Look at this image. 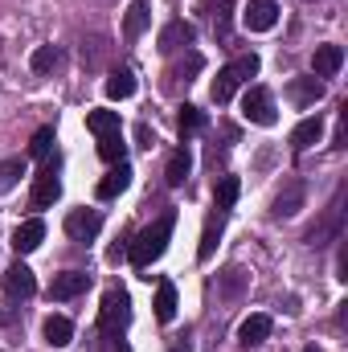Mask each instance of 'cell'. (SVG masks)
<instances>
[{"label":"cell","mask_w":348,"mask_h":352,"mask_svg":"<svg viewBox=\"0 0 348 352\" xmlns=\"http://www.w3.org/2000/svg\"><path fill=\"white\" fill-rule=\"evenodd\" d=\"M173 226H176V217H173V213H164L160 221H152L148 230H140V234H135V242H131V250H127V258H131V266H135V270H148V266H152L160 254H164V250H168Z\"/></svg>","instance_id":"cell-1"},{"label":"cell","mask_w":348,"mask_h":352,"mask_svg":"<svg viewBox=\"0 0 348 352\" xmlns=\"http://www.w3.org/2000/svg\"><path fill=\"white\" fill-rule=\"evenodd\" d=\"M127 324H131V299H127V291L111 287V291L102 295V307H98V328H102L107 336H119Z\"/></svg>","instance_id":"cell-2"},{"label":"cell","mask_w":348,"mask_h":352,"mask_svg":"<svg viewBox=\"0 0 348 352\" xmlns=\"http://www.w3.org/2000/svg\"><path fill=\"white\" fill-rule=\"evenodd\" d=\"M254 74H259V58H254V54H246V58H238L234 66H226V70L213 78V102H230L234 90L242 87L246 78H254Z\"/></svg>","instance_id":"cell-3"},{"label":"cell","mask_w":348,"mask_h":352,"mask_svg":"<svg viewBox=\"0 0 348 352\" xmlns=\"http://www.w3.org/2000/svg\"><path fill=\"white\" fill-rule=\"evenodd\" d=\"M242 115H246L250 123H259V127H270V123H274V98H270V90L266 87H250L246 90V98H242Z\"/></svg>","instance_id":"cell-4"},{"label":"cell","mask_w":348,"mask_h":352,"mask_svg":"<svg viewBox=\"0 0 348 352\" xmlns=\"http://www.w3.org/2000/svg\"><path fill=\"white\" fill-rule=\"evenodd\" d=\"M58 197H62V180H58V173H54V164H45L41 173L33 176V192H29V201H33V209H50Z\"/></svg>","instance_id":"cell-5"},{"label":"cell","mask_w":348,"mask_h":352,"mask_svg":"<svg viewBox=\"0 0 348 352\" xmlns=\"http://www.w3.org/2000/svg\"><path fill=\"white\" fill-rule=\"evenodd\" d=\"M0 283H4V295H8V299H29V295L37 291V278H33V270L25 263H12L4 270Z\"/></svg>","instance_id":"cell-6"},{"label":"cell","mask_w":348,"mask_h":352,"mask_svg":"<svg viewBox=\"0 0 348 352\" xmlns=\"http://www.w3.org/2000/svg\"><path fill=\"white\" fill-rule=\"evenodd\" d=\"M193 37H197V29H193L188 21H168V25L160 29V37H156V50H160V54H176V50L193 45Z\"/></svg>","instance_id":"cell-7"},{"label":"cell","mask_w":348,"mask_h":352,"mask_svg":"<svg viewBox=\"0 0 348 352\" xmlns=\"http://www.w3.org/2000/svg\"><path fill=\"white\" fill-rule=\"evenodd\" d=\"M274 21H279V4H274V0H250L246 12H242V25H246L250 33L274 29Z\"/></svg>","instance_id":"cell-8"},{"label":"cell","mask_w":348,"mask_h":352,"mask_svg":"<svg viewBox=\"0 0 348 352\" xmlns=\"http://www.w3.org/2000/svg\"><path fill=\"white\" fill-rule=\"evenodd\" d=\"M87 287H90L87 270H62V274H54V283H50V299H74V295H83Z\"/></svg>","instance_id":"cell-9"},{"label":"cell","mask_w":348,"mask_h":352,"mask_svg":"<svg viewBox=\"0 0 348 352\" xmlns=\"http://www.w3.org/2000/svg\"><path fill=\"white\" fill-rule=\"evenodd\" d=\"M41 238H45V221H41V217H29V221H21V226L12 230V250H17V254H33V250L41 246Z\"/></svg>","instance_id":"cell-10"},{"label":"cell","mask_w":348,"mask_h":352,"mask_svg":"<svg viewBox=\"0 0 348 352\" xmlns=\"http://www.w3.org/2000/svg\"><path fill=\"white\" fill-rule=\"evenodd\" d=\"M98 230H102V217H98L94 209H74V213L66 217V234H70L74 242H90Z\"/></svg>","instance_id":"cell-11"},{"label":"cell","mask_w":348,"mask_h":352,"mask_svg":"<svg viewBox=\"0 0 348 352\" xmlns=\"http://www.w3.org/2000/svg\"><path fill=\"white\" fill-rule=\"evenodd\" d=\"M340 66H345V50L340 45H320L316 58H312L316 78H332V74H340Z\"/></svg>","instance_id":"cell-12"},{"label":"cell","mask_w":348,"mask_h":352,"mask_svg":"<svg viewBox=\"0 0 348 352\" xmlns=\"http://www.w3.org/2000/svg\"><path fill=\"white\" fill-rule=\"evenodd\" d=\"M270 328H274L270 316H246L242 328H238V344H242V349H254V344H262V340L270 336Z\"/></svg>","instance_id":"cell-13"},{"label":"cell","mask_w":348,"mask_h":352,"mask_svg":"<svg viewBox=\"0 0 348 352\" xmlns=\"http://www.w3.org/2000/svg\"><path fill=\"white\" fill-rule=\"evenodd\" d=\"M148 21H152V8H148V0H131V8H127V16H123V37H127V41L144 37Z\"/></svg>","instance_id":"cell-14"},{"label":"cell","mask_w":348,"mask_h":352,"mask_svg":"<svg viewBox=\"0 0 348 352\" xmlns=\"http://www.w3.org/2000/svg\"><path fill=\"white\" fill-rule=\"evenodd\" d=\"M287 94H291L295 107H316V102L324 98V82H320V78H295V82L287 87Z\"/></svg>","instance_id":"cell-15"},{"label":"cell","mask_w":348,"mask_h":352,"mask_svg":"<svg viewBox=\"0 0 348 352\" xmlns=\"http://www.w3.org/2000/svg\"><path fill=\"white\" fill-rule=\"evenodd\" d=\"M127 184H131V168H127V164H119V168H111V173L98 180V188H94V192H98V201H111V197H119Z\"/></svg>","instance_id":"cell-16"},{"label":"cell","mask_w":348,"mask_h":352,"mask_svg":"<svg viewBox=\"0 0 348 352\" xmlns=\"http://www.w3.org/2000/svg\"><path fill=\"white\" fill-rule=\"evenodd\" d=\"M320 135H324V123H320V115H307L295 131H291V144L303 152V148H312V144H320Z\"/></svg>","instance_id":"cell-17"},{"label":"cell","mask_w":348,"mask_h":352,"mask_svg":"<svg viewBox=\"0 0 348 352\" xmlns=\"http://www.w3.org/2000/svg\"><path fill=\"white\" fill-rule=\"evenodd\" d=\"M299 205H303V184L291 180V184L274 197V217H291V213H299Z\"/></svg>","instance_id":"cell-18"},{"label":"cell","mask_w":348,"mask_h":352,"mask_svg":"<svg viewBox=\"0 0 348 352\" xmlns=\"http://www.w3.org/2000/svg\"><path fill=\"white\" fill-rule=\"evenodd\" d=\"M336 234H340V201L328 209V221L324 226H312L307 230V242L312 246H328V238H336Z\"/></svg>","instance_id":"cell-19"},{"label":"cell","mask_w":348,"mask_h":352,"mask_svg":"<svg viewBox=\"0 0 348 352\" xmlns=\"http://www.w3.org/2000/svg\"><path fill=\"white\" fill-rule=\"evenodd\" d=\"M70 340H74V324H70L66 316H50V320H45V344L66 349Z\"/></svg>","instance_id":"cell-20"},{"label":"cell","mask_w":348,"mask_h":352,"mask_svg":"<svg viewBox=\"0 0 348 352\" xmlns=\"http://www.w3.org/2000/svg\"><path fill=\"white\" fill-rule=\"evenodd\" d=\"M238 192H242V180H238V176H221V180H217V192H213V209H217V213L234 209Z\"/></svg>","instance_id":"cell-21"},{"label":"cell","mask_w":348,"mask_h":352,"mask_svg":"<svg viewBox=\"0 0 348 352\" xmlns=\"http://www.w3.org/2000/svg\"><path fill=\"white\" fill-rule=\"evenodd\" d=\"M156 320H160V324H173L176 320V287L168 278L156 287Z\"/></svg>","instance_id":"cell-22"},{"label":"cell","mask_w":348,"mask_h":352,"mask_svg":"<svg viewBox=\"0 0 348 352\" xmlns=\"http://www.w3.org/2000/svg\"><path fill=\"white\" fill-rule=\"evenodd\" d=\"M188 168H193V156H188V148H176L173 160H168V168H164V180H168L173 188H180V184L188 180Z\"/></svg>","instance_id":"cell-23"},{"label":"cell","mask_w":348,"mask_h":352,"mask_svg":"<svg viewBox=\"0 0 348 352\" xmlns=\"http://www.w3.org/2000/svg\"><path fill=\"white\" fill-rule=\"evenodd\" d=\"M87 127L98 135V140H102V135H115V131H119V111H102V107H98V111H90Z\"/></svg>","instance_id":"cell-24"},{"label":"cell","mask_w":348,"mask_h":352,"mask_svg":"<svg viewBox=\"0 0 348 352\" xmlns=\"http://www.w3.org/2000/svg\"><path fill=\"white\" fill-rule=\"evenodd\" d=\"M135 94V74L131 70H111L107 78V98H131Z\"/></svg>","instance_id":"cell-25"},{"label":"cell","mask_w":348,"mask_h":352,"mask_svg":"<svg viewBox=\"0 0 348 352\" xmlns=\"http://www.w3.org/2000/svg\"><path fill=\"white\" fill-rule=\"evenodd\" d=\"M176 123H180V135H193V131H201V127H205V111H201V107H193V102H184V107H180V115H176Z\"/></svg>","instance_id":"cell-26"},{"label":"cell","mask_w":348,"mask_h":352,"mask_svg":"<svg viewBox=\"0 0 348 352\" xmlns=\"http://www.w3.org/2000/svg\"><path fill=\"white\" fill-rule=\"evenodd\" d=\"M201 66H205V62H201V54H188L184 62H176L173 70H168V78L188 87V82H193V74H201Z\"/></svg>","instance_id":"cell-27"},{"label":"cell","mask_w":348,"mask_h":352,"mask_svg":"<svg viewBox=\"0 0 348 352\" xmlns=\"http://www.w3.org/2000/svg\"><path fill=\"white\" fill-rule=\"evenodd\" d=\"M123 152H127V144H123V135H119V131H115V135H102V140H98V156H102L107 164H115V160L123 164Z\"/></svg>","instance_id":"cell-28"},{"label":"cell","mask_w":348,"mask_h":352,"mask_svg":"<svg viewBox=\"0 0 348 352\" xmlns=\"http://www.w3.org/2000/svg\"><path fill=\"white\" fill-rule=\"evenodd\" d=\"M217 234H221V213H217V217H209V226H205V238H201V250H197V258H201V263H209V258H213V242H217Z\"/></svg>","instance_id":"cell-29"},{"label":"cell","mask_w":348,"mask_h":352,"mask_svg":"<svg viewBox=\"0 0 348 352\" xmlns=\"http://www.w3.org/2000/svg\"><path fill=\"white\" fill-rule=\"evenodd\" d=\"M50 148H54V127H41V131H33V140H29V156L45 160V156H50Z\"/></svg>","instance_id":"cell-30"},{"label":"cell","mask_w":348,"mask_h":352,"mask_svg":"<svg viewBox=\"0 0 348 352\" xmlns=\"http://www.w3.org/2000/svg\"><path fill=\"white\" fill-rule=\"evenodd\" d=\"M29 66H33L37 74H50V70L58 66V50H54V45H41V50L29 58Z\"/></svg>","instance_id":"cell-31"},{"label":"cell","mask_w":348,"mask_h":352,"mask_svg":"<svg viewBox=\"0 0 348 352\" xmlns=\"http://www.w3.org/2000/svg\"><path fill=\"white\" fill-rule=\"evenodd\" d=\"M21 176H25V164H21V160H4V164H0V192H8Z\"/></svg>","instance_id":"cell-32"},{"label":"cell","mask_w":348,"mask_h":352,"mask_svg":"<svg viewBox=\"0 0 348 352\" xmlns=\"http://www.w3.org/2000/svg\"><path fill=\"white\" fill-rule=\"evenodd\" d=\"M140 144H144V148H156V135H152L148 127H140Z\"/></svg>","instance_id":"cell-33"},{"label":"cell","mask_w":348,"mask_h":352,"mask_svg":"<svg viewBox=\"0 0 348 352\" xmlns=\"http://www.w3.org/2000/svg\"><path fill=\"white\" fill-rule=\"evenodd\" d=\"M12 320H17V311L12 307H0V324H12Z\"/></svg>","instance_id":"cell-34"},{"label":"cell","mask_w":348,"mask_h":352,"mask_svg":"<svg viewBox=\"0 0 348 352\" xmlns=\"http://www.w3.org/2000/svg\"><path fill=\"white\" fill-rule=\"evenodd\" d=\"M176 352H188V344H176Z\"/></svg>","instance_id":"cell-35"},{"label":"cell","mask_w":348,"mask_h":352,"mask_svg":"<svg viewBox=\"0 0 348 352\" xmlns=\"http://www.w3.org/2000/svg\"><path fill=\"white\" fill-rule=\"evenodd\" d=\"M303 352H320V349H316V344H307V349H303Z\"/></svg>","instance_id":"cell-36"},{"label":"cell","mask_w":348,"mask_h":352,"mask_svg":"<svg viewBox=\"0 0 348 352\" xmlns=\"http://www.w3.org/2000/svg\"><path fill=\"white\" fill-rule=\"evenodd\" d=\"M312 4H316V0H312Z\"/></svg>","instance_id":"cell-37"}]
</instances>
